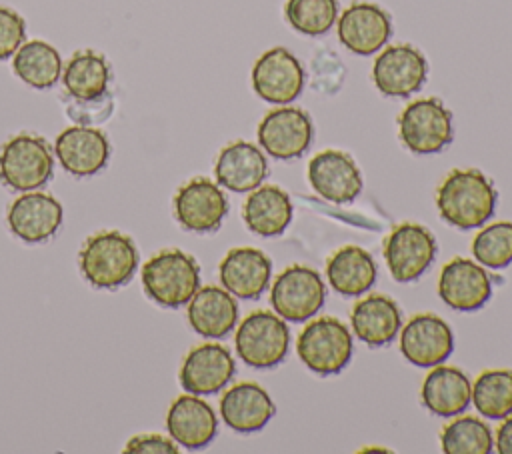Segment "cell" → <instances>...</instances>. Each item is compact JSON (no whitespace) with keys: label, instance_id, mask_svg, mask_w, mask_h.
Here are the masks:
<instances>
[{"label":"cell","instance_id":"30bf717a","mask_svg":"<svg viewBox=\"0 0 512 454\" xmlns=\"http://www.w3.org/2000/svg\"><path fill=\"white\" fill-rule=\"evenodd\" d=\"M260 148L276 160L300 158L312 144L314 124L306 110L280 104L264 114L256 130Z\"/></svg>","mask_w":512,"mask_h":454},{"label":"cell","instance_id":"836d02e7","mask_svg":"<svg viewBox=\"0 0 512 454\" xmlns=\"http://www.w3.org/2000/svg\"><path fill=\"white\" fill-rule=\"evenodd\" d=\"M288 24L304 36H322L338 20V0H286Z\"/></svg>","mask_w":512,"mask_h":454},{"label":"cell","instance_id":"f35d334b","mask_svg":"<svg viewBox=\"0 0 512 454\" xmlns=\"http://www.w3.org/2000/svg\"><path fill=\"white\" fill-rule=\"evenodd\" d=\"M504 422L496 430V440L494 446L500 454H512V414L502 418Z\"/></svg>","mask_w":512,"mask_h":454},{"label":"cell","instance_id":"277c9868","mask_svg":"<svg viewBox=\"0 0 512 454\" xmlns=\"http://www.w3.org/2000/svg\"><path fill=\"white\" fill-rule=\"evenodd\" d=\"M54 174V154L36 134L10 136L0 148V182L16 192H32Z\"/></svg>","mask_w":512,"mask_h":454},{"label":"cell","instance_id":"7402d4cb","mask_svg":"<svg viewBox=\"0 0 512 454\" xmlns=\"http://www.w3.org/2000/svg\"><path fill=\"white\" fill-rule=\"evenodd\" d=\"M166 430L182 448L200 450L214 440L218 418L206 400L186 392L172 400L166 412Z\"/></svg>","mask_w":512,"mask_h":454},{"label":"cell","instance_id":"6da1fadb","mask_svg":"<svg viewBox=\"0 0 512 454\" xmlns=\"http://www.w3.org/2000/svg\"><path fill=\"white\" fill-rule=\"evenodd\" d=\"M498 202V192L478 168H454L436 190V208L450 226L472 230L484 226Z\"/></svg>","mask_w":512,"mask_h":454},{"label":"cell","instance_id":"7a4b0ae2","mask_svg":"<svg viewBox=\"0 0 512 454\" xmlns=\"http://www.w3.org/2000/svg\"><path fill=\"white\" fill-rule=\"evenodd\" d=\"M78 266L90 286L114 290L132 280L138 268V250L128 234L102 230L84 240Z\"/></svg>","mask_w":512,"mask_h":454},{"label":"cell","instance_id":"5bb4252c","mask_svg":"<svg viewBox=\"0 0 512 454\" xmlns=\"http://www.w3.org/2000/svg\"><path fill=\"white\" fill-rule=\"evenodd\" d=\"M452 350V328L432 312L414 314L400 330V352L410 364L418 368L444 364Z\"/></svg>","mask_w":512,"mask_h":454},{"label":"cell","instance_id":"5b68a950","mask_svg":"<svg viewBox=\"0 0 512 454\" xmlns=\"http://www.w3.org/2000/svg\"><path fill=\"white\" fill-rule=\"evenodd\" d=\"M296 352L302 364L318 376L342 372L352 358V334L334 316H320L308 322L296 338Z\"/></svg>","mask_w":512,"mask_h":454},{"label":"cell","instance_id":"e0dca14e","mask_svg":"<svg viewBox=\"0 0 512 454\" xmlns=\"http://www.w3.org/2000/svg\"><path fill=\"white\" fill-rule=\"evenodd\" d=\"M54 156L60 166L78 178L102 172L110 160V142L96 126H68L54 140Z\"/></svg>","mask_w":512,"mask_h":454},{"label":"cell","instance_id":"603a6c76","mask_svg":"<svg viewBox=\"0 0 512 454\" xmlns=\"http://www.w3.org/2000/svg\"><path fill=\"white\" fill-rule=\"evenodd\" d=\"M216 184L230 192H250L268 176L264 150L248 140L226 144L214 162Z\"/></svg>","mask_w":512,"mask_h":454},{"label":"cell","instance_id":"ffe728a7","mask_svg":"<svg viewBox=\"0 0 512 454\" xmlns=\"http://www.w3.org/2000/svg\"><path fill=\"white\" fill-rule=\"evenodd\" d=\"M64 220L62 204L46 192H26L18 196L6 212L10 232L26 242L40 244L52 238Z\"/></svg>","mask_w":512,"mask_h":454},{"label":"cell","instance_id":"d4e9b609","mask_svg":"<svg viewBox=\"0 0 512 454\" xmlns=\"http://www.w3.org/2000/svg\"><path fill=\"white\" fill-rule=\"evenodd\" d=\"M350 324L360 342L370 348H382L400 332L402 312L392 298L384 294H368L352 306Z\"/></svg>","mask_w":512,"mask_h":454},{"label":"cell","instance_id":"3957f363","mask_svg":"<svg viewBox=\"0 0 512 454\" xmlns=\"http://www.w3.org/2000/svg\"><path fill=\"white\" fill-rule=\"evenodd\" d=\"M142 288L158 306L180 308L200 288V268L184 250H160L142 266Z\"/></svg>","mask_w":512,"mask_h":454},{"label":"cell","instance_id":"2e32d148","mask_svg":"<svg viewBox=\"0 0 512 454\" xmlns=\"http://www.w3.org/2000/svg\"><path fill=\"white\" fill-rule=\"evenodd\" d=\"M338 40L358 56H372L392 36V20L386 10L372 2H354L338 14Z\"/></svg>","mask_w":512,"mask_h":454},{"label":"cell","instance_id":"ba28073f","mask_svg":"<svg viewBox=\"0 0 512 454\" xmlns=\"http://www.w3.org/2000/svg\"><path fill=\"white\" fill-rule=\"evenodd\" d=\"M326 300V284L322 276L304 266H286L270 288V304L274 312L288 322H306L318 314Z\"/></svg>","mask_w":512,"mask_h":454},{"label":"cell","instance_id":"ac0fdd59","mask_svg":"<svg viewBox=\"0 0 512 454\" xmlns=\"http://www.w3.org/2000/svg\"><path fill=\"white\" fill-rule=\"evenodd\" d=\"M236 362L228 348L216 342L194 346L182 360L178 380L184 392L210 396L220 392L234 376Z\"/></svg>","mask_w":512,"mask_h":454},{"label":"cell","instance_id":"44dd1931","mask_svg":"<svg viewBox=\"0 0 512 454\" xmlns=\"http://www.w3.org/2000/svg\"><path fill=\"white\" fill-rule=\"evenodd\" d=\"M270 276L272 260L252 246L228 250L218 266L222 288L240 300H258L270 286Z\"/></svg>","mask_w":512,"mask_h":454},{"label":"cell","instance_id":"4fadbf2b","mask_svg":"<svg viewBox=\"0 0 512 454\" xmlns=\"http://www.w3.org/2000/svg\"><path fill=\"white\" fill-rule=\"evenodd\" d=\"M304 68L284 46H274L258 56L252 66V88L258 98L270 104H290L304 88Z\"/></svg>","mask_w":512,"mask_h":454},{"label":"cell","instance_id":"8fae6325","mask_svg":"<svg viewBox=\"0 0 512 454\" xmlns=\"http://www.w3.org/2000/svg\"><path fill=\"white\" fill-rule=\"evenodd\" d=\"M172 206L176 222L196 234L216 232L228 214V198L222 186L204 176L182 184L174 194Z\"/></svg>","mask_w":512,"mask_h":454},{"label":"cell","instance_id":"f1b7e54d","mask_svg":"<svg viewBox=\"0 0 512 454\" xmlns=\"http://www.w3.org/2000/svg\"><path fill=\"white\" fill-rule=\"evenodd\" d=\"M378 268L370 252L348 244L334 250L326 260L328 284L342 296H362L376 282Z\"/></svg>","mask_w":512,"mask_h":454},{"label":"cell","instance_id":"9a60e30c","mask_svg":"<svg viewBox=\"0 0 512 454\" xmlns=\"http://www.w3.org/2000/svg\"><path fill=\"white\" fill-rule=\"evenodd\" d=\"M308 184L328 202L350 204L362 192V174L348 152L322 150L308 162Z\"/></svg>","mask_w":512,"mask_h":454},{"label":"cell","instance_id":"484cf974","mask_svg":"<svg viewBox=\"0 0 512 454\" xmlns=\"http://www.w3.org/2000/svg\"><path fill=\"white\" fill-rule=\"evenodd\" d=\"M188 324L204 338H224L238 322V304L234 296L220 286L208 284L188 300Z\"/></svg>","mask_w":512,"mask_h":454},{"label":"cell","instance_id":"4316f807","mask_svg":"<svg viewBox=\"0 0 512 454\" xmlns=\"http://www.w3.org/2000/svg\"><path fill=\"white\" fill-rule=\"evenodd\" d=\"M420 400L434 416H460L470 406L472 382L460 368L442 364L432 366L420 386Z\"/></svg>","mask_w":512,"mask_h":454},{"label":"cell","instance_id":"d6986e66","mask_svg":"<svg viewBox=\"0 0 512 454\" xmlns=\"http://www.w3.org/2000/svg\"><path fill=\"white\" fill-rule=\"evenodd\" d=\"M440 300L458 312L482 308L492 296V278L482 264L470 258H452L438 278Z\"/></svg>","mask_w":512,"mask_h":454},{"label":"cell","instance_id":"9c48e42d","mask_svg":"<svg viewBox=\"0 0 512 454\" xmlns=\"http://www.w3.org/2000/svg\"><path fill=\"white\" fill-rule=\"evenodd\" d=\"M438 244L434 234L416 222H402L384 238L382 254L392 278L400 284L418 280L434 262Z\"/></svg>","mask_w":512,"mask_h":454},{"label":"cell","instance_id":"d6a6232c","mask_svg":"<svg viewBox=\"0 0 512 454\" xmlns=\"http://www.w3.org/2000/svg\"><path fill=\"white\" fill-rule=\"evenodd\" d=\"M440 448L446 454H488L494 448V440L484 420L460 416L442 428Z\"/></svg>","mask_w":512,"mask_h":454},{"label":"cell","instance_id":"e575fe53","mask_svg":"<svg viewBox=\"0 0 512 454\" xmlns=\"http://www.w3.org/2000/svg\"><path fill=\"white\" fill-rule=\"evenodd\" d=\"M472 256L478 264L502 270L512 264V222L500 220L484 226L472 240Z\"/></svg>","mask_w":512,"mask_h":454},{"label":"cell","instance_id":"4dcf8cb0","mask_svg":"<svg viewBox=\"0 0 512 454\" xmlns=\"http://www.w3.org/2000/svg\"><path fill=\"white\" fill-rule=\"evenodd\" d=\"M14 74L36 90L52 88L62 76V58L58 50L44 40H28L12 58Z\"/></svg>","mask_w":512,"mask_h":454},{"label":"cell","instance_id":"8992f818","mask_svg":"<svg viewBox=\"0 0 512 454\" xmlns=\"http://www.w3.org/2000/svg\"><path fill=\"white\" fill-rule=\"evenodd\" d=\"M398 136L412 154H438L454 138L452 112L434 96L412 100L398 116Z\"/></svg>","mask_w":512,"mask_h":454},{"label":"cell","instance_id":"8d00e7d4","mask_svg":"<svg viewBox=\"0 0 512 454\" xmlns=\"http://www.w3.org/2000/svg\"><path fill=\"white\" fill-rule=\"evenodd\" d=\"M26 38L24 18L6 6H0V60H6L16 54Z\"/></svg>","mask_w":512,"mask_h":454},{"label":"cell","instance_id":"52a82bcc","mask_svg":"<svg viewBox=\"0 0 512 454\" xmlns=\"http://www.w3.org/2000/svg\"><path fill=\"white\" fill-rule=\"evenodd\" d=\"M236 354L252 368H274L278 366L290 348V332L274 312L254 310L238 326L234 336Z\"/></svg>","mask_w":512,"mask_h":454},{"label":"cell","instance_id":"f546056e","mask_svg":"<svg viewBox=\"0 0 512 454\" xmlns=\"http://www.w3.org/2000/svg\"><path fill=\"white\" fill-rule=\"evenodd\" d=\"M110 66L96 50H78L62 68V84L68 96L90 100L108 92Z\"/></svg>","mask_w":512,"mask_h":454},{"label":"cell","instance_id":"83f0119b","mask_svg":"<svg viewBox=\"0 0 512 454\" xmlns=\"http://www.w3.org/2000/svg\"><path fill=\"white\" fill-rule=\"evenodd\" d=\"M292 214L294 208L288 192L274 184H260L250 190L242 206V220L246 228L262 238L280 236L288 228Z\"/></svg>","mask_w":512,"mask_h":454},{"label":"cell","instance_id":"cb8c5ba5","mask_svg":"<svg viewBox=\"0 0 512 454\" xmlns=\"http://www.w3.org/2000/svg\"><path fill=\"white\" fill-rule=\"evenodd\" d=\"M274 414V400L256 382H238L220 398V416L224 424L240 434L262 430Z\"/></svg>","mask_w":512,"mask_h":454},{"label":"cell","instance_id":"1f68e13d","mask_svg":"<svg viewBox=\"0 0 512 454\" xmlns=\"http://www.w3.org/2000/svg\"><path fill=\"white\" fill-rule=\"evenodd\" d=\"M484 418L502 420L512 414V370H484L472 384L470 400Z\"/></svg>","mask_w":512,"mask_h":454},{"label":"cell","instance_id":"74e56055","mask_svg":"<svg viewBox=\"0 0 512 454\" xmlns=\"http://www.w3.org/2000/svg\"><path fill=\"white\" fill-rule=\"evenodd\" d=\"M124 452H156V454H176L178 446L172 438H166L162 434H138L130 438L124 446Z\"/></svg>","mask_w":512,"mask_h":454},{"label":"cell","instance_id":"d590c367","mask_svg":"<svg viewBox=\"0 0 512 454\" xmlns=\"http://www.w3.org/2000/svg\"><path fill=\"white\" fill-rule=\"evenodd\" d=\"M66 112L76 124L96 126V124H102L104 120H108L112 116L114 96L110 94V90L106 94H102L98 98H90V100H80V98L68 96Z\"/></svg>","mask_w":512,"mask_h":454},{"label":"cell","instance_id":"7c38bea8","mask_svg":"<svg viewBox=\"0 0 512 454\" xmlns=\"http://www.w3.org/2000/svg\"><path fill=\"white\" fill-rule=\"evenodd\" d=\"M428 76L426 56L412 44L382 48L372 64V82L380 94L406 98L418 92Z\"/></svg>","mask_w":512,"mask_h":454}]
</instances>
